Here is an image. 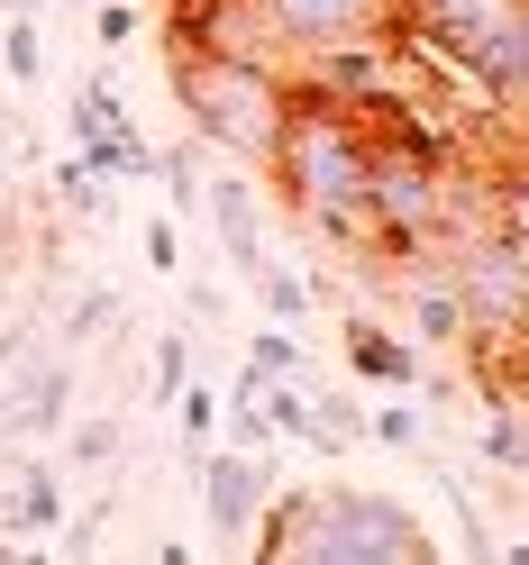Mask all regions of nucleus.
<instances>
[{
  "label": "nucleus",
  "instance_id": "1a4fd4ad",
  "mask_svg": "<svg viewBox=\"0 0 529 565\" xmlns=\"http://www.w3.org/2000/svg\"><path fill=\"white\" fill-rule=\"evenodd\" d=\"M201 210H210V228H220L229 265L256 274V265H265V210H256V183H246V173H220V183H201Z\"/></svg>",
  "mask_w": 529,
  "mask_h": 565
},
{
  "label": "nucleus",
  "instance_id": "f03ea898",
  "mask_svg": "<svg viewBox=\"0 0 529 565\" xmlns=\"http://www.w3.org/2000/svg\"><path fill=\"white\" fill-rule=\"evenodd\" d=\"M366 147H374V137H366L357 110H338V100L293 83V110H284V128H274V147H265V173H274V192H284V210L301 228L357 246V256L374 265L383 256V228L366 210Z\"/></svg>",
  "mask_w": 529,
  "mask_h": 565
},
{
  "label": "nucleus",
  "instance_id": "423d86ee",
  "mask_svg": "<svg viewBox=\"0 0 529 565\" xmlns=\"http://www.w3.org/2000/svg\"><path fill=\"white\" fill-rule=\"evenodd\" d=\"M192 483H201V520L220 547H246L256 511L274 502V447H201L192 456Z\"/></svg>",
  "mask_w": 529,
  "mask_h": 565
},
{
  "label": "nucleus",
  "instance_id": "6ab92c4d",
  "mask_svg": "<svg viewBox=\"0 0 529 565\" xmlns=\"http://www.w3.org/2000/svg\"><path fill=\"white\" fill-rule=\"evenodd\" d=\"M0 74H10V83H38L46 74V38H38V19H28V10L0 19Z\"/></svg>",
  "mask_w": 529,
  "mask_h": 565
},
{
  "label": "nucleus",
  "instance_id": "f3484780",
  "mask_svg": "<svg viewBox=\"0 0 529 565\" xmlns=\"http://www.w3.org/2000/svg\"><path fill=\"white\" fill-rule=\"evenodd\" d=\"M366 447H393V456H420V447H430V411L393 393L383 411H366Z\"/></svg>",
  "mask_w": 529,
  "mask_h": 565
},
{
  "label": "nucleus",
  "instance_id": "20e7f679",
  "mask_svg": "<svg viewBox=\"0 0 529 565\" xmlns=\"http://www.w3.org/2000/svg\"><path fill=\"white\" fill-rule=\"evenodd\" d=\"M165 83H173V110L192 119L201 147H229L246 164H265L274 128L293 110L284 64H246V55H210V46H165Z\"/></svg>",
  "mask_w": 529,
  "mask_h": 565
},
{
  "label": "nucleus",
  "instance_id": "412c9836",
  "mask_svg": "<svg viewBox=\"0 0 529 565\" xmlns=\"http://www.w3.org/2000/svg\"><path fill=\"white\" fill-rule=\"evenodd\" d=\"M192 374V329H165L156 356H147V402H173V383Z\"/></svg>",
  "mask_w": 529,
  "mask_h": 565
},
{
  "label": "nucleus",
  "instance_id": "393cba45",
  "mask_svg": "<svg viewBox=\"0 0 529 565\" xmlns=\"http://www.w3.org/2000/svg\"><path fill=\"white\" fill-rule=\"evenodd\" d=\"M147 265H156V274H183V237H173V210H156V220H147Z\"/></svg>",
  "mask_w": 529,
  "mask_h": 565
},
{
  "label": "nucleus",
  "instance_id": "5701e85b",
  "mask_svg": "<svg viewBox=\"0 0 529 565\" xmlns=\"http://www.w3.org/2000/svg\"><path fill=\"white\" fill-rule=\"evenodd\" d=\"M246 365H256V374H301V338L284 320H265L256 338H246Z\"/></svg>",
  "mask_w": 529,
  "mask_h": 565
},
{
  "label": "nucleus",
  "instance_id": "aec40b11",
  "mask_svg": "<svg viewBox=\"0 0 529 565\" xmlns=\"http://www.w3.org/2000/svg\"><path fill=\"white\" fill-rule=\"evenodd\" d=\"M119 447H128L119 419H74L64 429V466H119Z\"/></svg>",
  "mask_w": 529,
  "mask_h": 565
},
{
  "label": "nucleus",
  "instance_id": "dca6fc26",
  "mask_svg": "<svg viewBox=\"0 0 529 565\" xmlns=\"http://www.w3.org/2000/svg\"><path fill=\"white\" fill-rule=\"evenodd\" d=\"M173 429H183V456L220 447V393H210L201 374H183V383H173Z\"/></svg>",
  "mask_w": 529,
  "mask_h": 565
},
{
  "label": "nucleus",
  "instance_id": "a878e982",
  "mask_svg": "<svg viewBox=\"0 0 529 565\" xmlns=\"http://www.w3.org/2000/svg\"><path fill=\"white\" fill-rule=\"evenodd\" d=\"M92 38L100 46H128L137 38V10H128V0H92Z\"/></svg>",
  "mask_w": 529,
  "mask_h": 565
},
{
  "label": "nucleus",
  "instance_id": "a211bd4d",
  "mask_svg": "<svg viewBox=\"0 0 529 565\" xmlns=\"http://www.w3.org/2000/svg\"><path fill=\"white\" fill-rule=\"evenodd\" d=\"M55 201H64V220H100V228H110V210H119L110 183H100L83 156H64V164H55Z\"/></svg>",
  "mask_w": 529,
  "mask_h": 565
},
{
  "label": "nucleus",
  "instance_id": "2eb2a0df",
  "mask_svg": "<svg viewBox=\"0 0 529 565\" xmlns=\"http://www.w3.org/2000/svg\"><path fill=\"white\" fill-rule=\"evenodd\" d=\"M301 447H320V456H347V447H366V411H357V402H338V393H310Z\"/></svg>",
  "mask_w": 529,
  "mask_h": 565
},
{
  "label": "nucleus",
  "instance_id": "ddd939ff",
  "mask_svg": "<svg viewBox=\"0 0 529 565\" xmlns=\"http://www.w3.org/2000/svg\"><path fill=\"white\" fill-rule=\"evenodd\" d=\"M411 338L420 347H456L466 338V310H456L447 274H411Z\"/></svg>",
  "mask_w": 529,
  "mask_h": 565
},
{
  "label": "nucleus",
  "instance_id": "9b49d317",
  "mask_svg": "<svg viewBox=\"0 0 529 565\" xmlns=\"http://www.w3.org/2000/svg\"><path fill=\"white\" fill-rule=\"evenodd\" d=\"M347 365H357L366 383H383V393H411L420 383V347L393 338L383 320H347Z\"/></svg>",
  "mask_w": 529,
  "mask_h": 565
},
{
  "label": "nucleus",
  "instance_id": "f8f14e48",
  "mask_svg": "<svg viewBox=\"0 0 529 565\" xmlns=\"http://www.w3.org/2000/svg\"><path fill=\"white\" fill-rule=\"evenodd\" d=\"M128 320V301L110 292V282H83L74 301H64V320H55V347H92V338H119Z\"/></svg>",
  "mask_w": 529,
  "mask_h": 565
},
{
  "label": "nucleus",
  "instance_id": "b1692460",
  "mask_svg": "<svg viewBox=\"0 0 529 565\" xmlns=\"http://www.w3.org/2000/svg\"><path fill=\"white\" fill-rule=\"evenodd\" d=\"M156 183L173 192V210H201V156L192 147H165L156 156Z\"/></svg>",
  "mask_w": 529,
  "mask_h": 565
},
{
  "label": "nucleus",
  "instance_id": "bb28decb",
  "mask_svg": "<svg viewBox=\"0 0 529 565\" xmlns=\"http://www.w3.org/2000/svg\"><path fill=\"white\" fill-rule=\"evenodd\" d=\"M64 529V556H83V547H100V529H110V502H92L83 520H55Z\"/></svg>",
  "mask_w": 529,
  "mask_h": 565
},
{
  "label": "nucleus",
  "instance_id": "4be33fe9",
  "mask_svg": "<svg viewBox=\"0 0 529 565\" xmlns=\"http://www.w3.org/2000/svg\"><path fill=\"white\" fill-rule=\"evenodd\" d=\"M484 456L502 475H520L529 466V438H520V402H493V419H484Z\"/></svg>",
  "mask_w": 529,
  "mask_h": 565
},
{
  "label": "nucleus",
  "instance_id": "39448f33",
  "mask_svg": "<svg viewBox=\"0 0 529 565\" xmlns=\"http://www.w3.org/2000/svg\"><path fill=\"white\" fill-rule=\"evenodd\" d=\"M447 292L456 310H466V347L484 338H520L529 329V246H520V220H466L447 228Z\"/></svg>",
  "mask_w": 529,
  "mask_h": 565
},
{
  "label": "nucleus",
  "instance_id": "7ed1b4c3",
  "mask_svg": "<svg viewBox=\"0 0 529 565\" xmlns=\"http://www.w3.org/2000/svg\"><path fill=\"white\" fill-rule=\"evenodd\" d=\"M393 28L420 64H438L447 83L484 92L493 128H520L529 92V0H393Z\"/></svg>",
  "mask_w": 529,
  "mask_h": 565
},
{
  "label": "nucleus",
  "instance_id": "6e6552de",
  "mask_svg": "<svg viewBox=\"0 0 529 565\" xmlns=\"http://www.w3.org/2000/svg\"><path fill=\"white\" fill-rule=\"evenodd\" d=\"M284 55L338 46V38H393V0H256Z\"/></svg>",
  "mask_w": 529,
  "mask_h": 565
},
{
  "label": "nucleus",
  "instance_id": "9d476101",
  "mask_svg": "<svg viewBox=\"0 0 529 565\" xmlns=\"http://www.w3.org/2000/svg\"><path fill=\"white\" fill-rule=\"evenodd\" d=\"M55 520H64V466L55 456H28L19 483L0 492V529H10V539H46Z\"/></svg>",
  "mask_w": 529,
  "mask_h": 565
},
{
  "label": "nucleus",
  "instance_id": "f257e3e1",
  "mask_svg": "<svg viewBox=\"0 0 529 565\" xmlns=\"http://www.w3.org/2000/svg\"><path fill=\"white\" fill-rule=\"evenodd\" d=\"M246 556H265V565H438V539L393 492H357V483L284 492L274 483V502L246 529Z\"/></svg>",
  "mask_w": 529,
  "mask_h": 565
},
{
  "label": "nucleus",
  "instance_id": "0eeeda50",
  "mask_svg": "<svg viewBox=\"0 0 529 565\" xmlns=\"http://www.w3.org/2000/svg\"><path fill=\"white\" fill-rule=\"evenodd\" d=\"M74 419V347H38L28 365L0 374V438L28 447V438H55Z\"/></svg>",
  "mask_w": 529,
  "mask_h": 565
},
{
  "label": "nucleus",
  "instance_id": "4468645a",
  "mask_svg": "<svg viewBox=\"0 0 529 565\" xmlns=\"http://www.w3.org/2000/svg\"><path fill=\"white\" fill-rule=\"evenodd\" d=\"M246 282H256V301H265V320H284V329H301L310 310H320V282H310V274H293V265H256V274H246Z\"/></svg>",
  "mask_w": 529,
  "mask_h": 565
}]
</instances>
